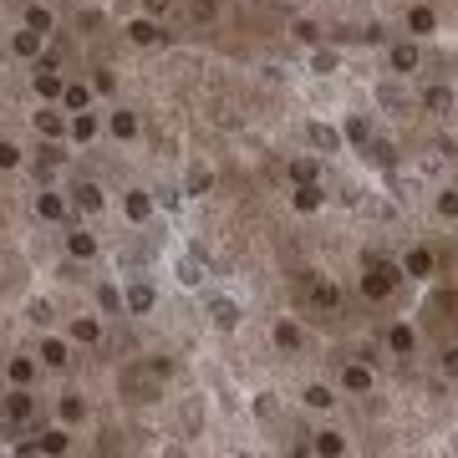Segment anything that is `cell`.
Instances as JSON below:
<instances>
[{
  "mask_svg": "<svg viewBox=\"0 0 458 458\" xmlns=\"http://www.w3.org/2000/svg\"><path fill=\"white\" fill-rule=\"evenodd\" d=\"M402 280V265H392L382 255H366V275H362V295L366 300H387Z\"/></svg>",
  "mask_w": 458,
  "mask_h": 458,
  "instance_id": "1",
  "label": "cell"
},
{
  "mask_svg": "<svg viewBox=\"0 0 458 458\" xmlns=\"http://www.w3.org/2000/svg\"><path fill=\"white\" fill-rule=\"evenodd\" d=\"M158 382H163V377L153 372V362L148 366H127V372H123V392H127V397H138V402H148Z\"/></svg>",
  "mask_w": 458,
  "mask_h": 458,
  "instance_id": "2",
  "label": "cell"
},
{
  "mask_svg": "<svg viewBox=\"0 0 458 458\" xmlns=\"http://www.w3.org/2000/svg\"><path fill=\"white\" fill-rule=\"evenodd\" d=\"M6 417H10V423H31V417H36V397H31L25 387H16V392L6 397Z\"/></svg>",
  "mask_w": 458,
  "mask_h": 458,
  "instance_id": "3",
  "label": "cell"
},
{
  "mask_svg": "<svg viewBox=\"0 0 458 458\" xmlns=\"http://www.w3.org/2000/svg\"><path fill=\"white\" fill-rule=\"evenodd\" d=\"M306 138H311V148H321V153H336V148H342V133H336L331 123H311Z\"/></svg>",
  "mask_w": 458,
  "mask_h": 458,
  "instance_id": "4",
  "label": "cell"
},
{
  "mask_svg": "<svg viewBox=\"0 0 458 458\" xmlns=\"http://www.w3.org/2000/svg\"><path fill=\"white\" fill-rule=\"evenodd\" d=\"M209 316H214V326L234 331V326H240V306H234V300H225V295H214V300H209Z\"/></svg>",
  "mask_w": 458,
  "mask_h": 458,
  "instance_id": "5",
  "label": "cell"
},
{
  "mask_svg": "<svg viewBox=\"0 0 458 458\" xmlns=\"http://www.w3.org/2000/svg\"><path fill=\"white\" fill-rule=\"evenodd\" d=\"M321 204H326V189H321L316 178H311V183H295V209H300V214H311V209H321Z\"/></svg>",
  "mask_w": 458,
  "mask_h": 458,
  "instance_id": "6",
  "label": "cell"
},
{
  "mask_svg": "<svg viewBox=\"0 0 458 458\" xmlns=\"http://www.w3.org/2000/svg\"><path fill=\"white\" fill-rule=\"evenodd\" d=\"M342 387H346V392H366V387H372V366H366V362H346Z\"/></svg>",
  "mask_w": 458,
  "mask_h": 458,
  "instance_id": "7",
  "label": "cell"
},
{
  "mask_svg": "<svg viewBox=\"0 0 458 458\" xmlns=\"http://www.w3.org/2000/svg\"><path fill=\"white\" fill-rule=\"evenodd\" d=\"M311 306H316V311H336V306H342V291H336L331 280H316V285H311Z\"/></svg>",
  "mask_w": 458,
  "mask_h": 458,
  "instance_id": "8",
  "label": "cell"
},
{
  "mask_svg": "<svg viewBox=\"0 0 458 458\" xmlns=\"http://www.w3.org/2000/svg\"><path fill=\"white\" fill-rule=\"evenodd\" d=\"M387 346L397 351V357H413V351H417V331H413V326H392V331H387Z\"/></svg>",
  "mask_w": 458,
  "mask_h": 458,
  "instance_id": "9",
  "label": "cell"
},
{
  "mask_svg": "<svg viewBox=\"0 0 458 458\" xmlns=\"http://www.w3.org/2000/svg\"><path fill=\"white\" fill-rule=\"evenodd\" d=\"M387 61H392V72H402V76H408V72L417 67V46H413V41H397V46L387 51Z\"/></svg>",
  "mask_w": 458,
  "mask_h": 458,
  "instance_id": "10",
  "label": "cell"
},
{
  "mask_svg": "<svg viewBox=\"0 0 458 458\" xmlns=\"http://www.w3.org/2000/svg\"><path fill=\"white\" fill-rule=\"evenodd\" d=\"M402 275H413V280L433 275V255H428V250H408V260H402Z\"/></svg>",
  "mask_w": 458,
  "mask_h": 458,
  "instance_id": "11",
  "label": "cell"
},
{
  "mask_svg": "<svg viewBox=\"0 0 458 458\" xmlns=\"http://www.w3.org/2000/svg\"><path fill=\"white\" fill-rule=\"evenodd\" d=\"M36 214L41 219H67V199L61 194H36Z\"/></svg>",
  "mask_w": 458,
  "mask_h": 458,
  "instance_id": "12",
  "label": "cell"
},
{
  "mask_svg": "<svg viewBox=\"0 0 458 458\" xmlns=\"http://www.w3.org/2000/svg\"><path fill=\"white\" fill-rule=\"evenodd\" d=\"M275 346H280V351H300V346H306V336H300V326L280 321V326H275Z\"/></svg>",
  "mask_w": 458,
  "mask_h": 458,
  "instance_id": "13",
  "label": "cell"
},
{
  "mask_svg": "<svg viewBox=\"0 0 458 458\" xmlns=\"http://www.w3.org/2000/svg\"><path fill=\"white\" fill-rule=\"evenodd\" d=\"M61 76H56V67H36V92H41V97H61Z\"/></svg>",
  "mask_w": 458,
  "mask_h": 458,
  "instance_id": "14",
  "label": "cell"
},
{
  "mask_svg": "<svg viewBox=\"0 0 458 458\" xmlns=\"http://www.w3.org/2000/svg\"><path fill=\"white\" fill-rule=\"evenodd\" d=\"M423 107L428 112H448L453 107V87H428L423 92Z\"/></svg>",
  "mask_w": 458,
  "mask_h": 458,
  "instance_id": "15",
  "label": "cell"
},
{
  "mask_svg": "<svg viewBox=\"0 0 458 458\" xmlns=\"http://www.w3.org/2000/svg\"><path fill=\"white\" fill-rule=\"evenodd\" d=\"M127 36H133L138 46H153V41H158L163 31H158V25H153V21H127Z\"/></svg>",
  "mask_w": 458,
  "mask_h": 458,
  "instance_id": "16",
  "label": "cell"
},
{
  "mask_svg": "<svg viewBox=\"0 0 458 458\" xmlns=\"http://www.w3.org/2000/svg\"><path fill=\"white\" fill-rule=\"evenodd\" d=\"M36 133H41V138H61V133H67L61 112H36Z\"/></svg>",
  "mask_w": 458,
  "mask_h": 458,
  "instance_id": "17",
  "label": "cell"
},
{
  "mask_svg": "<svg viewBox=\"0 0 458 458\" xmlns=\"http://www.w3.org/2000/svg\"><path fill=\"white\" fill-rule=\"evenodd\" d=\"M61 102H67L72 112H87V102H92V92L82 82H72V87H61Z\"/></svg>",
  "mask_w": 458,
  "mask_h": 458,
  "instance_id": "18",
  "label": "cell"
},
{
  "mask_svg": "<svg viewBox=\"0 0 458 458\" xmlns=\"http://www.w3.org/2000/svg\"><path fill=\"white\" fill-rule=\"evenodd\" d=\"M72 199H76V209H102V189L97 183H76Z\"/></svg>",
  "mask_w": 458,
  "mask_h": 458,
  "instance_id": "19",
  "label": "cell"
},
{
  "mask_svg": "<svg viewBox=\"0 0 458 458\" xmlns=\"http://www.w3.org/2000/svg\"><path fill=\"white\" fill-rule=\"evenodd\" d=\"M6 372H10V382H16V387H25V382L36 377V362H31V357H16V362L6 366Z\"/></svg>",
  "mask_w": 458,
  "mask_h": 458,
  "instance_id": "20",
  "label": "cell"
},
{
  "mask_svg": "<svg viewBox=\"0 0 458 458\" xmlns=\"http://www.w3.org/2000/svg\"><path fill=\"white\" fill-rule=\"evenodd\" d=\"M123 306L127 311H153V291H148V285H133V291L123 295Z\"/></svg>",
  "mask_w": 458,
  "mask_h": 458,
  "instance_id": "21",
  "label": "cell"
},
{
  "mask_svg": "<svg viewBox=\"0 0 458 458\" xmlns=\"http://www.w3.org/2000/svg\"><path fill=\"white\" fill-rule=\"evenodd\" d=\"M107 127H112L117 138H133V133H138V117H133V112H112V117H107Z\"/></svg>",
  "mask_w": 458,
  "mask_h": 458,
  "instance_id": "22",
  "label": "cell"
},
{
  "mask_svg": "<svg viewBox=\"0 0 458 458\" xmlns=\"http://www.w3.org/2000/svg\"><path fill=\"white\" fill-rule=\"evenodd\" d=\"M36 51H41V31H31V25H25V31L16 36V56H36Z\"/></svg>",
  "mask_w": 458,
  "mask_h": 458,
  "instance_id": "23",
  "label": "cell"
},
{
  "mask_svg": "<svg viewBox=\"0 0 458 458\" xmlns=\"http://www.w3.org/2000/svg\"><path fill=\"white\" fill-rule=\"evenodd\" d=\"M336 67H342V56H336V51H326V46L316 51V56H311V72H321V76H331Z\"/></svg>",
  "mask_w": 458,
  "mask_h": 458,
  "instance_id": "24",
  "label": "cell"
},
{
  "mask_svg": "<svg viewBox=\"0 0 458 458\" xmlns=\"http://www.w3.org/2000/svg\"><path fill=\"white\" fill-rule=\"evenodd\" d=\"M366 158H372L377 168H392V163H397V148H392V143H372V148H366Z\"/></svg>",
  "mask_w": 458,
  "mask_h": 458,
  "instance_id": "25",
  "label": "cell"
},
{
  "mask_svg": "<svg viewBox=\"0 0 458 458\" xmlns=\"http://www.w3.org/2000/svg\"><path fill=\"white\" fill-rule=\"evenodd\" d=\"M148 214H153V199H148V194H127V219H138V225H143Z\"/></svg>",
  "mask_w": 458,
  "mask_h": 458,
  "instance_id": "26",
  "label": "cell"
},
{
  "mask_svg": "<svg viewBox=\"0 0 458 458\" xmlns=\"http://www.w3.org/2000/svg\"><path fill=\"white\" fill-rule=\"evenodd\" d=\"M300 402H306V408H331V387H326V382H316V387H306V397H300Z\"/></svg>",
  "mask_w": 458,
  "mask_h": 458,
  "instance_id": "27",
  "label": "cell"
},
{
  "mask_svg": "<svg viewBox=\"0 0 458 458\" xmlns=\"http://www.w3.org/2000/svg\"><path fill=\"white\" fill-rule=\"evenodd\" d=\"M67 250L87 260V255H97V240H92V234H82V229H76V234H67Z\"/></svg>",
  "mask_w": 458,
  "mask_h": 458,
  "instance_id": "28",
  "label": "cell"
},
{
  "mask_svg": "<svg viewBox=\"0 0 458 458\" xmlns=\"http://www.w3.org/2000/svg\"><path fill=\"white\" fill-rule=\"evenodd\" d=\"M311 448H316V453H342V448H346V438L326 428V433H316V443H311Z\"/></svg>",
  "mask_w": 458,
  "mask_h": 458,
  "instance_id": "29",
  "label": "cell"
},
{
  "mask_svg": "<svg viewBox=\"0 0 458 458\" xmlns=\"http://www.w3.org/2000/svg\"><path fill=\"white\" fill-rule=\"evenodd\" d=\"M285 174H291L295 183H311V178H316V158H291V168H285Z\"/></svg>",
  "mask_w": 458,
  "mask_h": 458,
  "instance_id": "30",
  "label": "cell"
},
{
  "mask_svg": "<svg viewBox=\"0 0 458 458\" xmlns=\"http://www.w3.org/2000/svg\"><path fill=\"white\" fill-rule=\"evenodd\" d=\"M408 25H413L417 36H428V31H433V10H428V6H417V10H408Z\"/></svg>",
  "mask_w": 458,
  "mask_h": 458,
  "instance_id": "31",
  "label": "cell"
},
{
  "mask_svg": "<svg viewBox=\"0 0 458 458\" xmlns=\"http://www.w3.org/2000/svg\"><path fill=\"white\" fill-rule=\"evenodd\" d=\"M92 133H97V117H87V112H76V117H72V138H76V143H87Z\"/></svg>",
  "mask_w": 458,
  "mask_h": 458,
  "instance_id": "32",
  "label": "cell"
},
{
  "mask_svg": "<svg viewBox=\"0 0 458 458\" xmlns=\"http://www.w3.org/2000/svg\"><path fill=\"white\" fill-rule=\"evenodd\" d=\"M214 189V174L209 168H189V194H209Z\"/></svg>",
  "mask_w": 458,
  "mask_h": 458,
  "instance_id": "33",
  "label": "cell"
},
{
  "mask_svg": "<svg viewBox=\"0 0 458 458\" xmlns=\"http://www.w3.org/2000/svg\"><path fill=\"white\" fill-rule=\"evenodd\" d=\"M67 448H72V438L61 433V428H51V433L41 438V453H67Z\"/></svg>",
  "mask_w": 458,
  "mask_h": 458,
  "instance_id": "34",
  "label": "cell"
},
{
  "mask_svg": "<svg viewBox=\"0 0 458 458\" xmlns=\"http://www.w3.org/2000/svg\"><path fill=\"white\" fill-rule=\"evenodd\" d=\"M25 25H31V31H51V10H41V6H31V10H25Z\"/></svg>",
  "mask_w": 458,
  "mask_h": 458,
  "instance_id": "35",
  "label": "cell"
},
{
  "mask_svg": "<svg viewBox=\"0 0 458 458\" xmlns=\"http://www.w3.org/2000/svg\"><path fill=\"white\" fill-rule=\"evenodd\" d=\"M97 306H102V311H123V291H117V285H102V291H97Z\"/></svg>",
  "mask_w": 458,
  "mask_h": 458,
  "instance_id": "36",
  "label": "cell"
},
{
  "mask_svg": "<svg viewBox=\"0 0 458 458\" xmlns=\"http://www.w3.org/2000/svg\"><path fill=\"white\" fill-rule=\"evenodd\" d=\"M346 143H362L366 148V117H346V133H342Z\"/></svg>",
  "mask_w": 458,
  "mask_h": 458,
  "instance_id": "37",
  "label": "cell"
},
{
  "mask_svg": "<svg viewBox=\"0 0 458 458\" xmlns=\"http://www.w3.org/2000/svg\"><path fill=\"white\" fill-rule=\"evenodd\" d=\"M41 362H46V366H67V346H61V342H46V346H41Z\"/></svg>",
  "mask_w": 458,
  "mask_h": 458,
  "instance_id": "38",
  "label": "cell"
},
{
  "mask_svg": "<svg viewBox=\"0 0 458 458\" xmlns=\"http://www.w3.org/2000/svg\"><path fill=\"white\" fill-rule=\"evenodd\" d=\"M72 336H76V342H87V346H92V342H97V336H102V326H97V321H76V326H72Z\"/></svg>",
  "mask_w": 458,
  "mask_h": 458,
  "instance_id": "39",
  "label": "cell"
},
{
  "mask_svg": "<svg viewBox=\"0 0 458 458\" xmlns=\"http://www.w3.org/2000/svg\"><path fill=\"white\" fill-rule=\"evenodd\" d=\"M438 214H443V219H458V194H453V189L438 194Z\"/></svg>",
  "mask_w": 458,
  "mask_h": 458,
  "instance_id": "40",
  "label": "cell"
},
{
  "mask_svg": "<svg viewBox=\"0 0 458 458\" xmlns=\"http://www.w3.org/2000/svg\"><path fill=\"white\" fill-rule=\"evenodd\" d=\"M82 417V397H61V423H76Z\"/></svg>",
  "mask_w": 458,
  "mask_h": 458,
  "instance_id": "41",
  "label": "cell"
},
{
  "mask_svg": "<svg viewBox=\"0 0 458 458\" xmlns=\"http://www.w3.org/2000/svg\"><path fill=\"white\" fill-rule=\"evenodd\" d=\"M21 163V148L16 143H0V168H16Z\"/></svg>",
  "mask_w": 458,
  "mask_h": 458,
  "instance_id": "42",
  "label": "cell"
},
{
  "mask_svg": "<svg viewBox=\"0 0 458 458\" xmlns=\"http://www.w3.org/2000/svg\"><path fill=\"white\" fill-rule=\"evenodd\" d=\"M31 321H36V326L51 321V306H46V300H31Z\"/></svg>",
  "mask_w": 458,
  "mask_h": 458,
  "instance_id": "43",
  "label": "cell"
},
{
  "mask_svg": "<svg viewBox=\"0 0 458 458\" xmlns=\"http://www.w3.org/2000/svg\"><path fill=\"white\" fill-rule=\"evenodd\" d=\"M194 16H204V21H209V16H214V0H194Z\"/></svg>",
  "mask_w": 458,
  "mask_h": 458,
  "instance_id": "44",
  "label": "cell"
},
{
  "mask_svg": "<svg viewBox=\"0 0 458 458\" xmlns=\"http://www.w3.org/2000/svg\"><path fill=\"white\" fill-rule=\"evenodd\" d=\"M443 153H448V158H458V138H448V143H443Z\"/></svg>",
  "mask_w": 458,
  "mask_h": 458,
  "instance_id": "45",
  "label": "cell"
},
{
  "mask_svg": "<svg viewBox=\"0 0 458 458\" xmlns=\"http://www.w3.org/2000/svg\"><path fill=\"white\" fill-rule=\"evenodd\" d=\"M448 366H453V377H458V351H448Z\"/></svg>",
  "mask_w": 458,
  "mask_h": 458,
  "instance_id": "46",
  "label": "cell"
}]
</instances>
